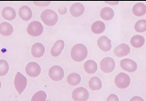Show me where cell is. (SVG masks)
<instances>
[{"label":"cell","mask_w":146,"mask_h":101,"mask_svg":"<svg viewBox=\"0 0 146 101\" xmlns=\"http://www.w3.org/2000/svg\"><path fill=\"white\" fill-rule=\"evenodd\" d=\"M1 81H0V88H1Z\"/></svg>","instance_id":"obj_33"},{"label":"cell","mask_w":146,"mask_h":101,"mask_svg":"<svg viewBox=\"0 0 146 101\" xmlns=\"http://www.w3.org/2000/svg\"><path fill=\"white\" fill-rule=\"evenodd\" d=\"M120 65L124 71L130 73L135 72L138 68V65H137L136 62L130 58H124V59L121 60L120 62Z\"/></svg>","instance_id":"obj_10"},{"label":"cell","mask_w":146,"mask_h":101,"mask_svg":"<svg viewBox=\"0 0 146 101\" xmlns=\"http://www.w3.org/2000/svg\"><path fill=\"white\" fill-rule=\"evenodd\" d=\"M100 65H101V69L103 72L106 73H109L115 69V63L112 58L106 57L101 60Z\"/></svg>","instance_id":"obj_8"},{"label":"cell","mask_w":146,"mask_h":101,"mask_svg":"<svg viewBox=\"0 0 146 101\" xmlns=\"http://www.w3.org/2000/svg\"><path fill=\"white\" fill-rule=\"evenodd\" d=\"M88 98L89 92L83 87L76 88L72 92V98L74 101H87Z\"/></svg>","instance_id":"obj_6"},{"label":"cell","mask_w":146,"mask_h":101,"mask_svg":"<svg viewBox=\"0 0 146 101\" xmlns=\"http://www.w3.org/2000/svg\"><path fill=\"white\" fill-rule=\"evenodd\" d=\"M64 48V41H63V40H58L57 41H56V43L54 44L52 48H51V55L54 57L58 56V55L61 53Z\"/></svg>","instance_id":"obj_17"},{"label":"cell","mask_w":146,"mask_h":101,"mask_svg":"<svg viewBox=\"0 0 146 101\" xmlns=\"http://www.w3.org/2000/svg\"><path fill=\"white\" fill-rule=\"evenodd\" d=\"M81 75L76 73H73L69 74L67 77V82L69 85H72V86L78 85L81 83Z\"/></svg>","instance_id":"obj_25"},{"label":"cell","mask_w":146,"mask_h":101,"mask_svg":"<svg viewBox=\"0 0 146 101\" xmlns=\"http://www.w3.org/2000/svg\"><path fill=\"white\" fill-rule=\"evenodd\" d=\"M84 70L87 73L93 74L95 73L98 69V65L96 61L94 60H88V61H86V63L84 65Z\"/></svg>","instance_id":"obj_20"},{"label":"cell","mask_w":146,"mask_h":101,"mask_svg":"<svg viewBox=\"0 0 146 101\" xmlns=\"http://www.w3.org/2000/svg\"><path fill=\"white\" fill-rule=\"evenodd\" d=\"M106 29V25L103 21H97L91 26V31L96 34H100L104 32Z\"/></svg>","instance_id":"obj_24"},{"label":"cell","mask_w":146,"mask_h":101,"mask_svg":"<svg viewBox=\"0 0 146 101\" xmlns=\"http://www.w3.org/2000/svg\"><path fill=\"white\" fill-rule=\"evenodd\" d=\"M1 15L4 19L7 20V21H12L16 18L17 13L12 7H7L3 9L2 11H1Z\"/></svg>","instance_id":"obj_16"},{"label":"cell","mask_w":146,"mask_h":101,"mask_svg":"<svg viewBox=\"0 0 146 101\" xmlns=\"http://www.w3.org/2000/svg\"><path fill=\"white\" fill-rule=\"evenodd\" d=\"M133 13L137 17H142L146 14V5L142 2H138L133 7Z\"/></svg>","instance_id":"obj_18"},{"label":"cell","mask_w":146,"mask_h":101,"mask_svg":"<svg viewBox=\"0 0 146 101\" xmlns=\"http://www.w3.org/2000/svg\"><path fill=\"white\" fill-rule=\"evenodd\" d=\"M9 70V65L7 61L4 59L0 60V76H4Z\"/></svg>","instance_id":"obj_27"},{"label":"cell","mask_w":146,"mask_h":101,"mask_svg":"<svg viewBox=\"0 0 146 101\" xmlns=\"http://www.w3.org/2000/svg\"><path fill=\"white\" fill-rule=\"evenodd\" d=\"M25 71L28 75L32 78L38 76L41 73V67L38 65V63L36 62H30L27 65L25 68Z\"/></svg>","instance_id":"obj_9"},{"label":"cell","mask_w":146,"mask_h":101,"mask_svg":"<svg viewBox=\"0 0 146 101\" xmlns=\"http://www.w3.org/2000/svg\"><path fill=\"white\" fill-rule=\"evenodd\" d=\"M41 18L43 22L48 26H53L58 22V17L56 13L51 9H46L41 13Z\"/></svg>","instance_id":"obj_2"},{"label":"cell","mask_w":146,"mask_h":101,"mask_svg":"<svg viewBox=\"0 0 146 101\" xmlns=\"http://www.w3.org/2000/svg\"><path fill=\"white\" fill-rule=\"evenodd\" d=\"M114 11L110 7H104L101 10L100 17L106 21H110L114 17Z\"/></svg>","instance_id":"obj_21"},{"label":"cell","mask_w":146,"mask_h":101,"mask_svg":"<svg viewBox=\"0 0 146 101\" xmlns=\"http://www.w3.org/2000/svg\"><path fill=\"white\" fill-rule=\"evenodd\" d=\"M88 55V49L84 44H78L73 46L71 51V56L76 62L83 61Z\"/></svg>","instance_id":"obj_1"},{"label":"cell","mask_w":146,"mask_h":101,"mask_svg":"<svg viewBox=\"0 0 146 101\" xmlns=\"http://www.w3.org/2000/svg\"><path fill=\"white\" fill-rule=\"evenodd\" d=\"M88 85L93 90H99L102 88V82L98 77H93L88 81Z\"/></svg>","instance_id":"obj_22"},{"label":"cell","mask_w":146,"mask_h":101,"mask_svg":"<svg viewBox=\"0 0 146 101\" xmlns=\"http://www.w3.org/2000/svg\"><path fill=\"white\" fill-rule=\"evenodd\" d=\"M130 101H144V100L140 96H133Z\"/></svg>","instance_id":"obj_31"},{"label":"cell","mask_w":146,"mask_h":101,"mask_svg":"<svg viewBox=\"0 0 146 101\" xmlns=\"http://www.w3.org/2000/svg\"><path fill=\"white\" fill-rule=\"evenodd\" d=\"M14 84L19 94H21L27 87V80L23 74H21L20 72H18L14 78Z\"/></svg>","instance_id":"obj_5"},{"label":"cell","mask_w":146,"mask_h":101,"mask_svg":"<svg viewBox=\"0 0 146 101\" xmlns=\"http://www.w3.org/2000/svg\"><path fill=\"white\" fill-rule=\"evenodd\" d=\"M34 3L37 6H48L51 1H34Z\"/></svg>","instance_id":"obj_30"},{"label":"cell","mask_w":146,"mask_h":101,"mask_svg":"<svg viewBox=\"0 0 146 101\" xmlns=\"http://www.w3.org/2000/svg\"><path fill=\"white\" fill-rule=\"evenodd\" d=\"M31 55L35 58H40L43 56L45 53V47L41 43H36L33 44L31 50Z\"/></svg>","instance_id":"obj_13"},{"label":"cell","mask_w":146,"mask_h":101,"mask_svg":"<svg viewBox=\"0 0 146 101\" xmlns=\"http://www.w3.org/2000/svg\"><path fill=\"white\" fill-rule=\"evenodd\" d=\"M85 11V7L84 4L80 2L73 4L70 7V13L74 17H79Z\"/></svg>","instance_id":"obj_12"},{"label":"cell","mask_w":146,"mask_h":101,"mask_svg":"<svg viewBox=\"0 0 146 101\" xmlns=\"http://www.w3.org/2000/svg\"><path fill=\"white\" fill-rule=\"evenodd\" d=\"M97 44L100 49L103 51H109L111 49V41L109 38H108L106 36H102L100 37L97 41Z\"/></svg>","instance_id":"obj_11"},{"label":"cell","mask_w":146,"mask_h":101,"mask_svg":"<svg viewBox=\"0 0 146 101\" xmlns=\"http://www.w3.org/2000/svg\"><path fill=\"white\" fill-rule=\"evenodd\" d=\"M14 31L12 26L8 22H2L0 24V34L4 36L11 35Z\"/></svg>","instance_id":"obj_19"},{"label":"cell","mask_w":146,"mask_h":101,"mask_svg":"<svg viewBox=\"0 0 146 101\" xmlns=\"http://www.w3.org/2000/svg\"><path fill=\"white\" fill-rule=\"evenodd\" d=\"M48 76L54 81H60L64 78V69L59 65H54L48 71Z\"/></svg>","instance_id":"obj_7"},{"label":"cell","mask_w":146,"mask_h":101,"mask_svg":"<svg viewBox=\"0 0 146 101\" xmlns=\"http://www.w3.org/2000/svg\"><path fill=\"white\" fill-rule=\"evenodd\" d=\"M144 44H145V38L141 35L133 36L131 39V44L136 48L142 47Z\"/></svg>","instance_id":"obj_23"},{"label":"cell","mask_w":146,"mask_h":101,"mask_svg":"<svg viewBox=\"0 0 146 101\" xmlns=\"http://www.w3.org/2000/svg\"><path fill=\"white\" fill-rule=\"evenodd\" d=\"M106 101H119V98L115 94H111L108 97Z\"/></svg>","instance_id":"obj_29"},{"label":"cell","mask_w":146,"mask_h":101,"mask_svg":"<svg viewBox=\"0 0 146 101\" xmlns=\"http://www.w3.org/2000/svg\"><path fill=\"white\" fill-rule=\"evenodd\" d=\"M58 11H59V13L61 14H65L66 13V8L65 7H64V6H62V7L58 9Z\"/></svg>","instance_id":"obj_32"},{"label":"cell","mask_w":146,"mask_h":101,"mask_svg":"<svg viewBox=\"0 0 146 101\" xmlns=\"http://www.w3.org/2000/svg\"><path fill=\"white\" fill-rule=\"evenodd\" d=\"M115 85L118 88L121 89H124V88H128L131 84V78L128 74L125 73H120L115 76Z\"/></svg>","instance_id":"obj_4"},{"label":"cell","mask_w":146,"mask_h":101,"mask_svg":"<svg viewBox=\"0 0 146 101\" xmlns=\"http://www.w3.org/2000/svg\"><path fill=\"white\" fill-rule=\"evenodd\" d=\"M135 30L138 33H143L146 31V20L141 19L137 21L135 24Z\"/></svg>","instance_id":"obj_28"},{"label":"cell","mask_w":146,"mask_h":101,"mask_svg":"<svg viewBox=\"0 0 146 101\" xmlns=\"http://www.w3.org/2000/svg\"><path fill=\"white\" fill-rule=\"evenodd\" d=\"M19 15L24 21H29L32 17V11L27 6H22L19 10Z\"/></svg>","instance_id":"obj_15"},{"label":"cell","mask_w":146,"mask_h":101,"mask_svg":"<svg viewBox=\"0 0 146 101\" xmlns=\"http://www.w3.org/2000/svg\"><path fill=\"white\" fill-rule=\"evenodd\" d=\"M47 95L44 91L39 90L36 92L31 98V101H46Z\"/></svg>","instance_id":"obj_26"},{"label":"cell","mask_w":146,"mask_h":101,"mask_svg":"<svg viewBox=\"0 0 146 101\" xmlns=\"http://www.w3.org/2000/svg\"><path fill=\"white\" fill-rule=\"evenodd\" d=\"M27 31V33L31 36L37 37L42 34L44 31V27L39 21H34L29 24Z\"/></svg>","instance_id":"obj_3"},{"label":"cell","mask_w":146,"mask_h":101,"mask_svg":"<svg viewBox=\"0 0 146 101\" xmlns=\"http://www.w3.org/2000/svg\"><path fill=\"white\" fill-rule=\"evenodd\" d=\"M131 52V48L128 44H122L117 46L114 50V53L118 57H123L128 55Z\"/></svg>","instance_id":"obj_14"}]
</instances>
